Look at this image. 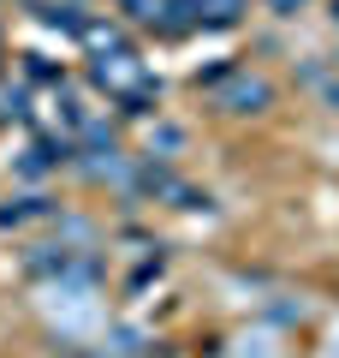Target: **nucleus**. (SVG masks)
Wrapping results in <instances>:
<instances>
[{
	"label": "nucleus",
	"instance_id": "f257e3e1",
	"mask_svg": "<svg viewBox=\"0 0 339 358\" xmlns=\"http://www.w3.org/2000/svg\"><path fill=\"white\" fill-rule=\"evenodd\" d=\"M280 6H298V0H280Z\"/></svg>",
	"mask_w": 339,
	"mask_h": 358
}]
</instances>
